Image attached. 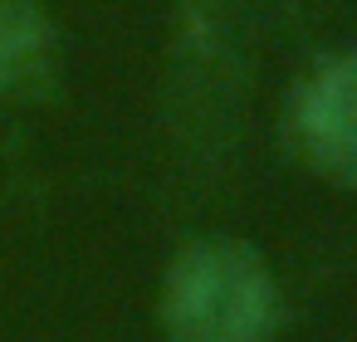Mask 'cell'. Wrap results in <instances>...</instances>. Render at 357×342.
Listing matches in <instances>:
<instances>
[{
	"mask_svg": "<svg viewBox=\"0 0 357 342\" xmlns=\"http://www.w3.org/2000/svg\"><path fill=\"white\" fill-rule=\"evenodd\" d=\"M54 35L40 0H0V98L30 93L50 79Z\"/></svg>",
	"mask_w": 357,
	"mask_h": 342,
	"instance_id": "3",
	"label": "cell"
},
{
	"mask_svg": "<svg viewBox=\"0 0 357 342\" xmlns=\"http://www.w3.org/2000/svg\"><path fill=\"white\" fill-rule=\"evenodd\" d=\"M294 157L333 186H357V54L318 64L289 98Z\"/></svg>",
	"mask_w": 357,
	"mask_h": 342,
	"instance_id": "2",
	"label": "cell"
},
{
	"mask_svg": "<svg viewBox=\"0 0 357 342\" xmlns=\"http://www.w3.org/2000/svg\"><path fill=\"white\" fill-rule=\"evenodd\" d=\"M167 342H264L279 322L269 264L240 240L186 244L162 279Z\"/></svg>",
	"mask_w": 357,
	"mask_h": 342,
	"instance_id": "1",
	"label": "cell"
}]
</instances>
